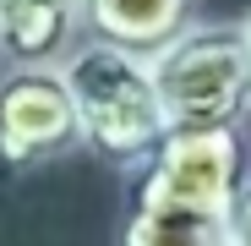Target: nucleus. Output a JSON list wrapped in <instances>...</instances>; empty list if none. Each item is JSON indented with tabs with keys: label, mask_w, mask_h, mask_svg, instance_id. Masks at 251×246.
Instances as JSON below:
<instances>
[{
	"label": "nucleus",
	"mask_w": 251,
	"mask_h": 246,
	"mask_svg": "<svg viewBox=\"0 0 251 246\" xmlns=\"http://www.w3.org/2000/svg\"><path fill=\"white\" fill-rule=\"evenodd\" d=\"M60 71L76 99L82 148L99 164L137 175L170 142V115H164L158 82H153V60L99 44V38H76V50L60 60Z\"/></svg>",
	"instance_id": "obj_1"
},
{
	"label": "nucleus",
	"mask_w": 251,
	"mask_h": 246,
	"mask_svg": "<svg viewBox=\"0 0 251 246\" xmlns=\"http://www.w3.org/2000/svg\"><path fill=\"white\" fill-rule=\"evenodd\" d=\"M153 82L170 132L246 126L251 115V38L246 22H191L153 55Z\"/></svg>",
	"instance_id": "obj_2"
},
{
	"label": "nucleus",
	"mask_w": 251,
	"mask_h": 246,
	"mask_svg": "<svg viewBox=\"0 0 251 246\" xmlns=\"http://www.w3.org/2000/svg\"><path fill=\"white\" fill-rule=\"evenodd\" d=\"M246 175V142L240 126L219 132H170L131 181V202L142 208H170V214H229V197Z\"/></svg>",
	"instance_id": "obj_3"
},
{
	"label": "nucleus",
	"mask_w": 251,
	"mask_h": 246,
	"mask_svg": "<svg viewBox=\"0 0 251 246\" xmlns=\"http://www.w3.org/2000/svg\"><path fill=\"white\" fill-rule=\"evenodd\" d=\"M82 148L76 99L60 66H6L0 71V175H27Z\"/></svg>",
	"instance_id": "obj_4"
},
{
	"label": "nucleus",
	"mask_w": 251,
	"mask_h": 246,
	"mask_svg": "<svg viewBox=\"0 0 251 246\" xmlns=\"http://www.w3.org/2000/svg\"><path fill=\"white\" fill-rule=\"evenodd\" d=\"M197 22V0H82V38L153 60Z\"/></svg>",
	"instance_id": "obj_5"
},
{
	"label": "nucleus",
	"mask_w": 251,
	"mask_h": 246,
	"mask_svg": "<svg viewBox=\"0 0 251 246\" xmlns=\"http://www.w3.org/2000/svg\"><path fill=\"white\" fill-rule=\"evenodd\" d=\"M82 38V0H0V60L60 66Z\"/></svg>",
	"instance_id": "obj_6"
},
{
	"label": "nucleus",
	"mask_w": 251,
	"mask_h": 246,
	"mask_svg": "<svg viewBox=\"0 0 251 246\" xmlns=\"http://www.w3.org/2000/svg\"><path fill=\"white\" fill-rule=\"evenodd\" d=\"M120 246H229V224L213 214H170V208L126 202Z\"/></svg>",
	"instance_id": "obj_7"
},
{
	"label": "nucleus",
	"mask_w": 251,
	"mask_h": 246,
	"mask_svg": "<svg viewBox=\"0 0 251 246\" xmlns=\"http://www.w3.org/2000/svg\"><path fill=\"white\" fill-rule=\"evenodd\" d=\"M224 224H229V246H251V170L240 175V186H235V197H229Z\"/></svg>",
	"instance_id": "obj_8"
},
{
	"label": "nucleus",
	"mask_w": 251,
	"mask_h": 246,
	"mask_svg": "<svg viewBox=\"0 0 251 246\" xmlns=\"http://www.w3.org/2000/svg\"><path fill=\"white\" fill-rule=\"evenodd\" d=\"M246 38H251V17H246Z\"/></svg>",
	"instance_id": "obj_9"
}]
</instances>
